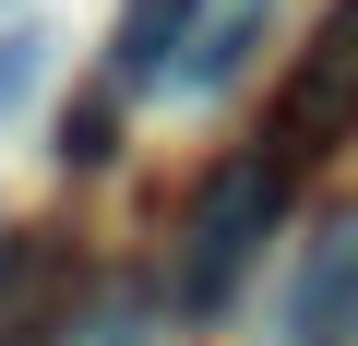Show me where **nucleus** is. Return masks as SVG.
<instances>
[{
	"instance_id": "nucleus-3",
	"label": "nucleus",
	"mask_w": 358,
	"mask_h": 346,
	"mask_svg": "<svg viewBox=\"0 0 358 346\" xmlns=\"http://www.w3.org/2000/svg\"><path fill=\"white\" fill-rule=\"evenodd\" d=\"M287 346H358V215L310 251V275L287 298Z\"/></svg>"
},
{
	"instance_id": "nucleus-8",
	"label": "nucleus",
	"mask_w": 358,
	"mask_h": 346,
	"mask_svg": "<svg viewBox=\"0 0 358 346\" xmlns=\"http://www.w3.org/2000/svg\"><path fill=\"white\" fill-rule=\"evenodd\" d=\"M36 60H48V48H36L24 24H13V36H0V120H13V108H24V84H36Z\"/></svg>"
},
{
	"instance_id": "nucleus-4",
	"label": "nucleus",
	"mask_w": 358,
	"mask_h": 346,
	"mask_svg": "<svg viewBox=\"0 0 358 346\" xmlns=\"http://www.w3.org/2000/svg\"><path fill=\"white\" fill-rule=\"evenodd\" d=\"M192 13H203V0H120L108 84H120V96H143V84H179V60H192Z\"/></svg>"
},
{
	"instance_id": "nucleus-1",
	"label": "nucleus",
	"mask_w": 358,
	"mask_h": 346,
	"mask_svg": "<svg viewBox=\"0 0 358 346\" xmlns=\"http://www.w3.org/2000/svg\"><path fill=\"white\" fill-rule=\"evenodd\" d=\"M287 192H299L287 155H227L215 180L192 192V215H179V310H227V298H239V275L263 263Z\"/></svg>"
},
{
	"instance_id": "nucleus-7",
	"label": "nucleus",
	"mask_w": 358,
	"mask_h": 346,
	"mask_svg": "<svg viewBox=\"0 0 358 346\" xmlns=\"http://www.w3.org/2000/svg\"><path fill=\"white\" fill-rule=\"evenodd\" d=\"M108 155H120V96H96V108L60 120V167H108Z\"/></svg>"
},
{
	"instance_id": "nucleus-2",
	"label": "nucleus",
	"mask_w": 358,
	"mask_h": 346,
	"mask_svg": "<svg viewBox=\"0 0 358 346\" xmlns=\"http://www.w3.org/2000/svg\"><path fill=\"white\" fill-rule=\"evenodd\" d=\"M346 131H358V0H334L322 36L299 48L287 96H275V155H287V167H322Z\"/></svg>"
},
{
	"instance_id": "nucleus-6",
	"label": "nucleus",
	"mask_w": 358,
	"mask_h": 346,
	"mask_svg": "<svg viewBox=\"0 0 358 346\" xmlns=\"http://www.w3.org/2000/svg\"><path fill=\"white\" fill-rule=\"evenodd\" d=\"M251 48H263V0H227V13L192 36V60H179V96H227L251 72Z\"/></svg>"
},
{
	"instance_id": "nucleus-10",
	"label": "nucleus",
	"mask_w": 358,
	"mask_h": 346,
	"mask_svg": "<svg viewBox=\"0 0 358 346\" xmlns=\"http://www.w3.org/2000/svg\"><path fill=\"white\" fill-rule=\"evenodd\" d=\"M0 13H13V0H0Z\"/></svg>"
},
{
	"instance_id": "nucleus-5",
	"label": "nucleus",
	"mask_w": 358,
	"mask_h": 346,
	"mask_svg": "<svg viewBox=\"0 0 358 346\" xmlns=\"http://www.w3.org/2000/svg\"><path fill=\"white\" fill-rule=\"evenodd\" d=\"M60 251L48 239H0V346H48L60 334Z\"/></svg>"
},
{
	"instance_id": "nucleus-9",
	"label": "nucleus",
	"mask_w": 358,
	"mask_h": 346,
	"mask_svg": "<svg viewBox=\"0 0 358 346\" xmlns=\"http://www.w3.org/2000/svg\"><path fill=\"white\" fill-rule=\"evenodd\" d=\"M84 346H155V334H143V322H96Z\"/></svg>"
}]
</instances>
